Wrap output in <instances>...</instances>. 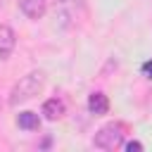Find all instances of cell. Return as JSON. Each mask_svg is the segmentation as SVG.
<instances>
[{"mask_svg": "<svg viewBox=\"0 0 152 152\" xmlns=\"http://www.w3.org/2000/svg\"><path fill=\"white\" fill-rule=\"evenodd\" d=\"M0 7H2V0H0Z\"/></svg>", "mask_w": 152, "mask_h": 152, "instance_id": "10", "label": "cell"}, {"mask_svg": "<svg viewBox=\"0 0 152 152\" xmlns=\"http://www.w3.org/2000/svg\"><path fill=\"white\" fill-rule=\"evenodd\" d=\"M17 5L28 19H43L48 12V0H17Z\"/></svg>", "mask_w": 152, "mask_h": 152, "instance_id": "3", "label": "cell"}, {"mask_svg": "<svg viewBox=\"0 0 152 152\" xmlns=\"http://www.w3.org/2000/svg\"><path fill=\"white\" fill-rule=\"evenodd\" d=\"M43 88H45V74H43V71H31V74L21 76V78L14 83V88H12V93H10V104L17 107V104H21V102L40 95Z\"/></svg>", "mask_w": 152, "mask_h": 152, "instance_id": "1", "label": "cell"}, {"mask_svg": "<svg viewBox=\"0 0 152 152\" xmlns=\"http://www.w3.org/2000/svg\"><path fill=\"white\" fill-rule=\"evenodd\" d=\"M142 74H145L147 78H152V59H147V62L142 64Z\"/></svg>", "mask_w": 152, "mask_h": 152, "instance_id": "9", "label": "cell"}, {"mask_svg": "<svg viewBox=\"0 0 152 152\" xmlns=\"http://www.w3.org/2000/svg\"><path fill=\"white\" fill-rule=\"evenodd\" d=\"M124 135H126L124 124H119V121H109V124H104V126L95 133L93 145H95L97 150H116V147L124 145Z\"/></svg>", "mask_w": 152, "mask_h": 152, "instance_id": "2", "label": "cell"}, {"mask_svg": "<svg viewBox=\"0 0 152 152\" xmlns=\"http://www.w3.org/2000/svg\"><path fill=\"white\" fill-rule=\"evenodd\" d=\"M88 112L93 114V116H102V114H107L109 112V100H107V95L104 93H90L88 95Z\"/></svg>", "mask_w": 152, "mask_h": 152, "instance_id": "6", "label": "cell"}, {"mask_svg": "<svg viewBox=\"0 0 152 152\" xmlns=\"http://www.w3.org/2000/svg\"><path fill=\"white\" fill-rule=\"evenodd\" d=\"M64 112H66V107H64V102H62L59 97H50V100H45V102H43V109H40V114H43L48 121H57V119H62Z\"/></svg>", "mask_w": 152, "mask_h": 152, "instance_id": "5", "label": "cell"}, {"mask_svg": "<svg viewBox=\"0 0 152 152\" xmlns=\"http://www.w3.org/2000/svg\"><path fill=\"white\" fill-rule=\"evenodd\" d=\"M124 150H126V152H140V150H142V142L131 140V142H126V145H124Z\"/></svg>", "mask_w": 152, "mask_h": 152, "instance_id": "8", "label": "cell"}, {"mask_svg": "<svg viewBox=\"0 0 152 152\" xmlns=\"http://www.w3.org/2000/svg\"><path fill=\"white\" fill-rule=\"evenodd\" d=\"M17 126L24 131H38L40 128V116L36 112H19L17 114Z\"/></svg>", "mask_w": 152, "mask_h": 152, "instance_id": "7", "label": "cell"}, {"mask_svg": "<svg viewBox=\"0 0 152 152\" xmlns=\"http://www.w3.org/2000/svg\"><path fill=\"white\" fill-rule=\"evenodd\" d=\"M14 45H17V33L7 24H0V59H7L14 50Z\"/></svg>", "mask_w": 152, "mask_h": 152, "instance_id": "4", "label": "cell"}]
</instances>
